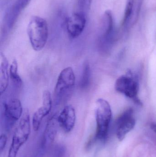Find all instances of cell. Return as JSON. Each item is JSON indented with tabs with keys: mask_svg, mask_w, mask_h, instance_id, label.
Instances as JSON below:
<instances>
[{
	"mask_svg": "<svg viewBox=\"0 0 156 157\" xmlns=\"http://www.w3.org/2000/svg\"><path fill=\"white\" fill-rule=\"evenodd\" d=\"M27 32L33 49L36 51L43 49L48 38V26L46 21L40 17H32L27 25Z\"/></svg>",
	"mask_w": 156,
	"mask_h": 157,
	"instance_id": "6da1fadb",
	"label": "cell"
},
{
	"mask_svg": "<svg viewBox=\"0 0 156 157\" xmlns=\"http://www.w3.org/2000/svg\"><path fill=\"white\" fill-rule=\"evenodd\" d=\"M75 74L71 67L63 69L60 74L54 90V100L56 105L66 102L71 96L75 85Z\"/></svg>",
	"mask_w": 156,
	"mask_h": 157,
	"instance_id": "7a4b0ae2",
	"label": "cell"
},
{
	"mask_svg": "<svg viewBox=\"0 0 156 157\" xmlns=\"http://www.w3.org/2000/svg\"><path fill=\"white\" fill-rule=\"evenodd\" d=\"M95 117L97 130L94 139L95 141H104L108 136L112 118L111 109L108 101L102 98L96 101Z\"/></svg>",
	"mask_w": 156,
	"mask_h": 157,
	"instance_id": "3957f363",
	"label": "cell"
},
{
	"mask_svg": "<svg viewBox=\"0 0 156 157\" xmlns=\"http://www.w3.org/2000/svg\"><path fill=\"white\" fill-rule=\"evenodd\" d=\"M31 132L30 115L26 110L14 132L7 157H16L21 147L28 140Z\"/></svg>",
	"mask_w": 156,
	"mask_h": 157,
	"instance_id": "277c9868",
	"label": "cell"
},
{
	"mask_svg": "<svg viewBox=\"0 0 156 157\" xmlns=\"http://www.w3.org/2000/svg\"><path fill=\"white\" fill-rule=\"evenodd\" d=\"M139 88L137 77L130 71L125 75L119 77L115 83V89L117 91L133 100L137 104L141 105V101L137 97Z\"/></svg>",
	"mask_w": 156,
	"mask_h": 157,
	"instance_id": "5b68a950",
	"label": "cell"
},
{
	"mask_svg": "<svg viewBox=\"0 0 156 157\" xmlns=\"http://www.w3.org/2000/svg\"><path fill=\"white\" fill-rule=\"evenodd\" d=\"M23 108L21 101L13 98L3 103V116L6 130L12 129L14 124L22 117Z\"/></svg>",
	"mask_w": 156,
	"mask_h": 157,
	"instance_id": "8992f818",
	"label": "cell"
},
{
	"mask_svg": "<svg viewBox=\"0 0 156 157\" xmlns=\"http://www.w3.org/2000/svg\"><path fill=\"white\" fill-rule=\"evenodd\" d=\"M135 124L133 110L129 109L124 112L115 122L116 134L118 140H123L126 135L133 129Z\"/></svg>",
	"mask_w": 156,
	"mask_h": 157,
	"instance_id": "52a82bcc",
	"label": "cell"
},
{
	"mask_svg": "<svg viewBox=\"0 0 156 157\" xmlns=\"http://www.w3.org/2000/svg\"><path fill=\"white\" fill-rule=\"evenodd\" d=\"M86 24L85 15L82 12H76L68 17L66 20V28L69 36L76 38L81 35Z\"/></svg>",
	"mask_w": 156,
	"mask_h": 157,
	"instance_id": "ba28073f",
	"label": "cell"
},
{
	"mask_svg": "<svg viewBox=\"0 0 156 157\" xmlns=\"http://www.w3.org/2000/svg\"><path fill=\"white\" fill-rule=\"evenodd\" d=\"M52 104L50 92L49 90H45L42 96V105L34 113L32 119V125L34 132L39 130L43 119L50 112Z\"/></svg>",
	"mask_w": 156,
	"mask_h": 157,
	"instance_id": "9c48e42d",
	"label": "cell"
},
{
	"mask_svg": "<svg viewBox=\"0 0 156 157\" xmlns=\"http://www.w3.org/2000/svg\"><path fill=\"white\" fill-rule=\"evenodd\" d=\"M76 119L75 110L71 105L65 106L58 116L59 126L67 133L70 132L73 130L75 126Z\"/></svg>",
	"mask_w": 156,
	"mask_h": 157,
	"instance_id": "30bf717a",
	"label": "cell"
},
{
	"mask_svg": "<svg viewBox=\"0 0 156 157\" xmlns=\"http://www.w3.org/2000/svg\"><path fill=\"white\" fill-rule=\"evenodd\" d=\"M114 21L112 14L110 10L105 11L102 18V29L103 34L101 38L102 46L108 43L111 40L113 31Z\"/></svg>",
	"mask_w": 156,
	"mask_h": 157,
	"instance_id": "8fae6325",
	"label": "cell"
},
{
	"mask_svg": "<svg viewBox=\"0 0 156 157\" xmlns=\"http://www.w3.org/2000/svg\"><path fill=\"white\" fill-rule=\"evenodd\" d=\"M0 57V93L2 95L8 86L10 75L8 71V62L6 57L3 52H1Z\"/></svg>",
	"mask_w": 156,
	"mask_h": 157,
	"instance_id": "7c38bea8",
	"label": "cell"
},
{
	"mask_svg": "<svg viewBox=\"0 0 156 157\" xmlns=\"http://www.w3.org/2000/svg\"><path fill=\"white\" fill-rule=\"evenodd\" d=\"M31 0H17L9 11L7 15V20L9 26L11 27L14 23L20 12L24 9Z\"/></svg>",
	"mask_w": 156,
	"mask_h": 157,
	"instance_id": "4fadbf2b",
	"label": "cell"
},
{
	"mask_svg": "<svg viewBox=\"0 0 156 157\" xmlns=\"http://www.w3.org/2000/svg\"><path fill=\"white\" fill-rule=\"evenodd\" d=\"M58 125L59 124L58 121V116L56 114L49 120L45 131V136L48 137L50 141H53L55 139Z\"/></svg>",
	"mask_w": 156,
	"mask_h": 157,
	"instance_id": "5bb4252c",
	"label": "cell"
},
{
	"mask_svg": "<svg viewBox=\"0 0 156 157\" xmlns=\"http://www.w3.org/2000/svg\"><path fill=\"white\" fill-rule=\"evenodd\" d=\"M91 80V69L89 62L85 61L82 68V75L80 81V86L85 89L89 86Z\"/></svg>",
	"mask_w": 156,
	"mask_h": 157,
	"instance_id": "9a60e30c",
	"label": "cell"
},
{
	"mask_svg": "<svg viewBox=\"0 0 156 157\" xmlns=\"http://www.w3.org/2000/svg\"><path fill=\"white\" fill-rule=\"evenodd\" d=\"M17 61L14 59L12 62L10 69H9V75L13 84L17 87H21L22 86V81L21 77L17 72Z\"/></svg>",
	"mask_w": 156,
	"mask_h": 157,
	"instance_id": "2e32d148",
	"label": "cell"
},
{
	"mask_svg": "<svg viewBox=\"0 0 156 157\" xmlns=\"http://www.w3.org/2000/svg\"><path fill=\"white\" fill-rule=\"evenodd\" d=\"M134 0H126L124 16L123 20L122 25H125L128 23L132 13Z\"/></svg>",
	"mask_w": 156,
	"mask_h": 157,
	"instance_id": "e0dca14e",
	"label": "cell"
},
{
	"mask_svg": "<svg viewBox=\"0 0 156 157\" xmlns=\"http://www.w3.org/2000/svg\"><path fill=\"white\" fill-rule=\"evenodd\" d=\"M7 136L4 134H2L0 137V151L1 153L3 151L7 143Z\"/></svg>",
	"mask_w": 156,
	"mask_h": 157,
	"instance_id": "ac0fdd59",
	"label": "cell"
},
{
	"mask_svg": "<svg viewBox=\"0 0 156 157\" xmlns=\"http://www.w3.org/2000/svg\"><path fill=\"white\" fill-rule=\"evenodd\" d=\"M92 0H78L79 5L82 7L89 6L91 3Z\"/></svg>",
	"mask_w": 156,
	"mask_h": 157,
	"instance_id": "d6986e66",
	"label": "cell"
},
{
	"mask_svg": "<svg viewBox=\"0 0 156 157\" xmlns=\"http://www.w3.org/2000/svg\"><path fill=\"white\" fill-rule=\"evenodd\" d=\"M151 128L156 133V124L152 123L151 125Z\"/></svg>",
	"mask_w": 156,
	"mask_h": 157,
	"instance_id": "ffe728a7",
	"label": "cell"
}]
</instances>
